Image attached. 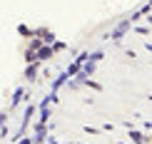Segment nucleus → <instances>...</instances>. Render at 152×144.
I'll use <instances>...</instances> for the list:
<instances>
[{
	"label": "nucleus",
	"instance_id": "nucleus-1",
	"mask_svg": "<svg viewBox=\"0 0 152 144\" xmlns=\"http://www.w3.org/2000/svg\"><path fill=\"white\" fill-rule=\"evenodd\" d=\"M150 22H152V15H150Z\"/></svg>",
	"mask_w": 152,
	"mask_h": 144
}]
</instances>
